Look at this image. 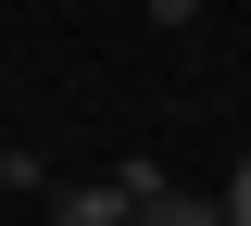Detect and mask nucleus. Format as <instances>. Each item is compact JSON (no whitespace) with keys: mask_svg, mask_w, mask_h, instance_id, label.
<instances>
[{"mask_svg":"<svg viewBox=\"0 0 251 226\" xmlns=\"http://www.w3.org/2000/svg\"><path fill=\"white\" fill-rule=\"evenodd\" d=\"M126 226H226V201H188V189H138Z\"/></svg>","mask_w":251,"mask_h":226,"instance_id":"obj_1","label":"nucleus"},{"mask_svg":"<svg viewBox=\"0 0 251 226\" xmlns=\"http://www.w3.org/2000/svg\"><path fill=\"white\" fill-rule=\"evenodd\" d=\"M226 226H251V151H239V176H226Z\"/></svg>","mask_w":251,"mask_h":226,"instance_id":"obj_2","label":"nucleus"}]
</instances>
